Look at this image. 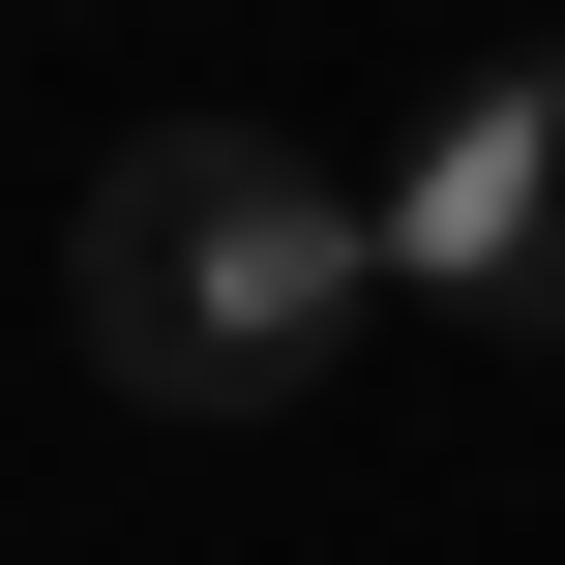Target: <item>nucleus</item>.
Masks as SVG:
<instances>
[{
	"mask_svg": "<svg viewBox=\"0 0 565 565\" xmlns=\"http://www.w3.org/2000/svg\"><path fill=\"white\" fill-rule=\"evenodd\" d=\"M387 298V179H328L298 119H119L60 209V328L119 417H298Z\"/></svg>",
	"mask_w": 565,
	"mask_h": 565,
	"instance_id": "1",
	"label": "nucleus"
},
{
	"mask_svg": "<svg viewBox=\"0 0 565 565\" xmlns=\"http://www.w3.org/2000/svg\"><path fill=\"white\" fill-rule=\"evenodd\" d=\"M387 298L536 328V358H565V30H536V60H447L417 179H387Z\"/></svg>",
	"mask_w": 565,
	"mask_h": 565,
	"instance_id": "2",
	"label": "nucleus"
}]
</instances>
